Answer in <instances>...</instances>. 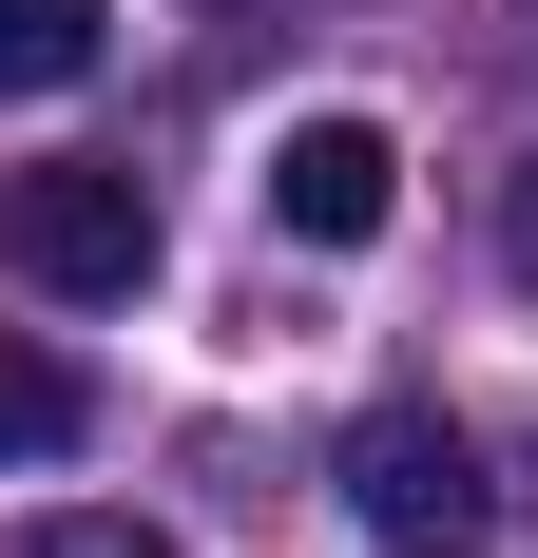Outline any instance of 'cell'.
I'll return each instance as SVG.
<instances>
[{"label": "cell", "mask_w": 538, "mask_h": 558, "mask_svg": "<svg viewBox=\"0 0 538 558\" xmlns=\"http://www.w3.org/2000/svg\"><path fill=\"white\" fill-rule=\"evenodd\" d=\"M20 558H173V539H155V520H39Z\"/></svg>", "instance_id": "obj_6"}, {"label": "cell", "mask_w": 538, "mask_h": 558, "mask_svg": "<svg viewBox=\"0 0 538 558\" xmlns=\"http://www.w3.org/2000/svg\"><path fill=\"white\" fill-rule=\"evenodd\" d=\"M519 270H538V193H519Z\"/></svg>", "instance_id": "obj_7"}, {"label": "cell", "mask_w": 538, "mask_h": 558, "mask_svg": "<svg viewBox=\"0 0 538 558\" xmlns=\"http://www.w3.org/2000/svg\"><path fill=\"white\" fill-rule=\"evenodd\" d=\"M0 270L39 289V308H135V289H155V193H135L115 155L0 173Z\"/></svg>", "instance_id": "obj_1"}, {"label": "cell", "mask_w": 538, "mask_h": 558, "mask_svg": "<svg viewBox=\"0 0 538 558\" xmlns=\"http://www.w3.org/2000/svg\"><path fill=\"white\" fill-rule=\"evenodd\" d=\"M346 520H366L384 558H481L500 482H481V444H462L442 404H366V424H346Z\"/></svg>", "instance_id": "obj_2"}, {"label": "cell", "mask_w": 538, "mask_h": 558, "mask_svg": "<svg viewBox=\"0 0 538 558\" xmlns=\"http://www.w3.org/2000/svg\"><path fill=\"white\" fill-rule=\"evenodd\" d=\"M77 444H97V386L39 328H0V462H77Z\"/></svg>", "instance_id": "obj_4"}, {"label": "cell", "mask_w": 538, "mask_h": 558, "mask_svg": "<svg viewBox=\"0 0 538 558\" xmlns=\"http://www.w3.org/2000/svg\"><path fill=\"white\" fill-rule=\"evenodd\" d=\"M404 213V155H384V116H289L269 135V231H308V251H366Z\"/></svg>", "instance_id": "obj_3"}, {"label": "cell", "mask_w": 538, "mask_h": 558, "mask_svg": "<svg viewBox=\"0 0 538 558\" xmlns=\"http://www.w3.org/2000/svg\"><path fill=\"white\" fill-rule=\"evenodd\" d=\"M115 39V0H0V97H77Z\"/></svg>", "instance_id": "obj_5"}]
</instances>
